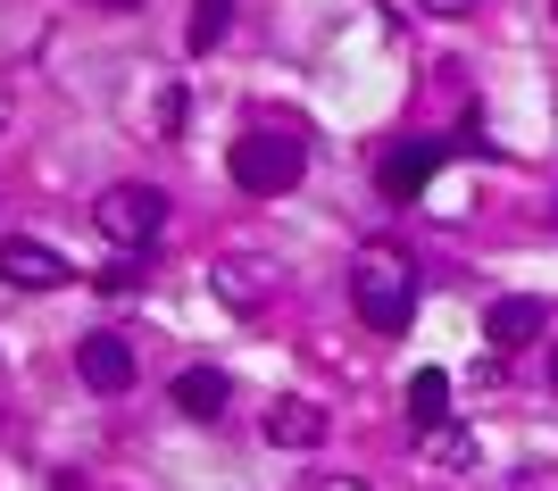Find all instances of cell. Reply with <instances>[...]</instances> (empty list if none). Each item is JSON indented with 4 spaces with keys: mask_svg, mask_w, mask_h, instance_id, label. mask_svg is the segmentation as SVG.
I'll list each match as a JSON object with an SVG mask.
<instances>
[{
    "mask_svg": "<svg viewBox=\"0 0 558 491\" xmlns=\"http://www.w3.org/2000/svg\"><path fill=\"white\" fill-rule=\"evenodd\" d=\"M301 491H367L359 475H317V483H301Z\"/></svg>",
    "mask_w": 558,
    "mask_h": 491,
    "instance_id": "16",
    "label": "cell"
},
{
    "mask_svg": "<svg viewBox=\"0 0 558 491\" xmlns=\"http://www.w3.org/2000/svg\"><path fill=\"white\" fill-rule=\"evenodd\" d=\"M267 442H276V450H317V442H326V408L301 400V392L267 400Z\"/></svg>",
    "mask_w": 558,
    "mask_h": 491,
    "instance_id": "7",
    "label": "cell"
},
{
    "mask_svg": "<svg viewBox=\"0 0 558 491\" xmlns=\"http://www.w3.org/2000/svg\"><path fill=\"white\" fill-rule=\"evenodd\" d=\"M175 408L201 417V425H217V417H226V375H217V367H184V375H175Z\"/></svg>",
    "mask_w": 558,
    "mask_h": 491,
    "instance_id": "10",
    "label": "cell"
},
{
    "mask_svg": "<svg viewBox=\"0 0 558 491\" xmlns=\"http://www.w3.org/2000/svg\"><path fill=\"white\" fill-rule=\"evenodd\" d=\"M442 417H450V375L442 367H417V375H409V425L434 433Z\"/></svg>",
    "mask_w": 558,
    "mask_h": 491,
    "instance_id": "11",
    "label": "cell"
},
{
    "mask_svg": "<svg viewBox=\"0 0 558 491\" xmlns=\"http://www.w3.org/2000/svg\"><path fill=\"white\" fill-rule=\"evenodd\" d=\"M68 275H75V267L50 250V242H34V234H9V242H0V283H17V292H59Z\"/></svg>",
    "mask_w": 558,
    "mask_h": 491,
    "instance_id": "5",
    "label": "cell"
},
{
    "mask_svg": "<svg viewBox=\"0 0 558 491\" xmlns=\"http://www.w3.org/2000/svg\"><path fill=\"white\" fill-rule=\"evenodd\" d=\"M100 9H117V17H125V9H142V0H100Z\"/></svg>",
    "mask_w": 558,
    "mask_h": 491,
    "instance_id": "18",
    "label": "cell"
},
{
    "mask_svg": "<svg viewBox=\"0 0 558 491\" xmlns=\"http://www.w3.org/2000/svg\"><path fill=\"white\" fill-rule=\"evenodd\" d=\"M425 450H434V467H450V475H466V467H475V458H484L466 425H434V433H425Z\"/></svg>",
    "mask_w": 558,
    "mask_h": 491,
    "instance_id": "13",
    "label": "cell"
},
{
    "mask_svg": "<svg viewBox=\"0 0 558 491\" xmlns=\"http://www.w3.org/2000/svg\"><path fill=\"white\" fill-rule=\"evenodd\" d=\"M226 167H233V184L251 192V200H283V192L301 184L308 150H301V134H292V125H251V134H233Z\"/></svg>",
    "mask_w": 558,
    "mask_h": 491,
    "instance_id": "2",
    "label": "cell"
},
{
    "mask_svg": "<svg viewBox=\"0 0 558 491\" xmlns=\"http://www.w3.org/2000/svg\"><path fill=\"white\" fill-rule=\"evenodd\" d=\"M226 25H233V0H192V25H184V50L192 59H209L217 42H226Z\"/></svg>",
    "mask_w": 558,
    "mask_h": 491,
    "instance_id": "12",
    "label": "cell"
},
{
    "mask_svg": "<svg viewBox=\"0 0 558 491\" xmlns=\"http://www.w3.org/2000/svg\"><path fill=\"white\" fill-rule=\"evenodd\" d=\"M0 134H9V93H0Z\"/></svg>",
    "mask_w": 558,
    "mask_h": 491,
    "instance_id": "19",
    "label": "cell"
},
{
    "mask_svg": "<svg viewBox=\"0 0 558 491\" xmlns=\"http://www.w3.org/2000/svg\"><path fill=\"white\" fill-rule=\"evenodd\" d=\"M267 283H276V275H267L258 258H217V267H209V292L226 308H258V300H267Z\"/></svg>",
    "mask_w": 558,
    "mask_h": 491,
    "instance_id": "9",
    "label": "cell"
},
{
    "mask_svg": "<svg viewBox=\"0 0 558 491\" xmlns=\"http://www.w3.org/2000/svg\"><path fill=\"white\" fill-rule=\"evenodd\" d=\"M550 9H558V0H550Z\"/></svg>",
    "mask_w": 558,
    "mask_h": 491,
    "instance_id": "20",
    "label": "cell"
},
{
    "mask_svg": "<svg viewBox=\"0 0 558 491\" xmlns=\"http://www.w3.org/2000/svg\"><path fill=\"white\" fill-rule=\"evenodd\" d=\"M434 167H442V142H400V150H384V167H375V192H384V200H417V192L434 184Z\"/></svg>",
    "mask_w": 558,
    "mask_h": 491,
    "instance_id": "6",
    "label": "cell"
},
{
    "mask_svg": "<svg viewBox=\"0 0 558 491\" xmlns=\"http://www.w3.org/2000/svg\"><path fill=\"white\" fill-rule=\"evenodd\" d=\"M142 250H117V267H100V292H142Z\"/></svg>",
    "mask_w": 558,
    "mask_h": 491,
    "instance_id": "14",
    "label": "cell"
},
{
    "mask_svg": "<svg viewBox=\"0 0 558 491\" xmlns=\"http://www.w3.org/2000/svg\"><path fill=\"white\" fill-rule=\"evenodd\" d=\"M425 17H466V9H475V0H417Z\"/></svg>",
    "mask_w": 558,
    "mask_h": 491,
    "instance_id": "17",
    "label": "cell"
},
{
    "mask_svg": "<svg viewBox=\"0 0 558 491\" xmlns=\"http://www.w3.org/2000/svg\"><path fill=\"white\" fill-rule=\"evenodd\" d=\"M75 375H84L100 400H117V392H134L142 358H134V342H125V333L100 326V333H84V342H75Z\"/></svg>",
    "mask_w": 558,
    "mask_h": 491,
    "instance_id": "4",
    "label": "cell"
},
{
    "mask_svg": "<svg viewBox=\"0 0 558 491\" xmlns=\"http://www.w3.org/2000/svg\"><path fill=\"white\" fill-rule=\"evenodd\" d=\"M93 225L117 242V250H150L159 225H167V192L159 184H109L93 200Z\"/></svg>",
    "mask_w": 558,
    "mask_h": 491,
    "instance_id": "3",
    "label": "cell"
},
{
    "mask_svg": "<svg viewBox=\"0 0 558 491\" xmlns=\"http://www.w3.org/2000/svg\"><path fill=\"white\" fill-rule=\"evenodd\" d=\"M159 134H167V142L184 134V93H159Z\"/></svg>",
    "mask_w": 558,
    "mask_h": 491,
    "instance_id": "15",
    "label": "cell"
},
{
    "mask_svg": "<svg viewBox=\"0 0 558 491\" xmlns=\"http://www.w3.org/2000/svg\"><path fill=\"white\" fill-rule=\"evenodd\" d=\"M350 300H359L367 333H409V317H417V267L392 242H367L359 267H350Z\"/></svg>",
    "mask_w": 558,
    "mask_h": 491,
    "instance_id": "1",
    "label": "cell"
},
{
    "mask_svg": "<svg viewBox=\"0 0 558 491\" xmlns=\"http://www.w3.org/2000/svg\"><path fill=\"white\" fill-rule=\"evenodd\" d=\"M542 300L534 292H509V300H492V317H484V333H492V351H525V342H542Z\"/></svg>",
    "mask_w": 558,
    "mask_h": 491,
    "instance_id": "8",
    "label": "cell"
}]
</instances>
